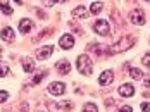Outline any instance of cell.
Listing matches in <instances>:
<instances>
[{
	"label": "cell",
	"mask_w": 150,
	"mask_h": 112,
	"mask_svg": "<svg viewBox=\"0 0 150 112\" xmlns=\"http://www.w3.org/2000/svg\"><path fill=\"white\" fill-rule=\"evenodd\" d=\"M133 43H135V38H133V36H124V38H121L117 43L107 47V52H109V54H121V52L131 48L133 47Z\"/></svg>",
	"instance_id": "1"
},
{
	"label": "cell",
	"mask_w": 150,
	"mask_h": 112,
	"mask_svg": "<svg viewBox=\"0 0 150 112\" xmlns=\"http://www.w3.org/2000/svg\"><path fill=\"white\" fill-rule=\"evenodd\" d=\"M76 66H78V71L81 74H86V76L91 74V71H93V62H91V59L88 55H79Z\"/></svg>",
	"instance_id": "2"
},
{
	"label": "cell",
	"mask_w": 150,
	"mask_h": 112,
	"mask_svg": "<svg viewBox=\"0 0 150 112\" xmlns=\"http://www.w3.org/2000/svg\"><path fill=\"white\" fill-rule=\"evenodd\" d=\"M129 21L135 24V26H143L145 24V12L142 9H135L131 14H129Z\"/></svg>",
	"instance_id": "3"
},
{
	"label": "cell",
	"mask_w": 150,
	"mask_h": 112,
	"mask_svg": "<svg viewBox=\"0 0 150 112\" xmlns=\"http://www.w3.org/2000/svg\"><path fill=\"white\" fill-rule=\"evenodd\" d=\"M52 52H54V45H45V47L38 48V50L35 52V55H36L40 61H45V59H48V57L52 55Z\"/></svg>",
	"instance_id": "4"
},
{
	"label": "cell",
	"mask_w": 150,
	"mask_h": 112,
	"mask_svg": "<svg viewBox=\"0 0 150 112\" xmlns=\"http://www.w3.org/2000/svg\"><path fill=\"white\" fill-rule=\"evenodd\" d=\"M93 30H95V33H98V35H102V36H105V35H109V30H110V26H109V23L107 21H97L95 24H93Z\"/></svg>",
	"instance_id": "5"
},
{
	"label": "cell",
	"mask_w": 150,
	"mask_h": 112,
	"mask_svg": "<svg viewBox=\"0 0 150 112\" xmlns=\"http://www.w3.org/2000/svg\"><path fill=\"white\" fill-rule=\"evenodd\" d=\"M59 43H60V48H64V50H69V48L74 47V36L67 33V35H64V36L59 40Z\"/></svg>",
	"instance_id": "6"
},
{
	"label": "cell",
	"mask_w": 150,
	"mask_h": 112,
	"mask_svg": "<svg viewBox=\"0 0 150 112\" xmlns=\"http://www.w3.org/2000/svg\"><path fill=\"white\" fill-rule=\"evenodd\" d=\"M48 92H50L52 95H62V93L66 92V85L60 83V81H54V83L48 86Z\"/></svg>",
	"instance_id": "7"
},
{
	"label": "cell",
	"mask_w": 150,
	"mask_h": 112,
	"mask_svg": "<svg viewBox=\"0 0 150 112\" xmlns=\"http://www.w3.org/2000/svg\"><path fill=\"white\" fill-rule=\"evenodd\" d=\"M55 69L59 71L60 74H67V73L71 71V64H69L67 59H62V61H59V62L55 64Z\"/></svg>",
	"instance_id": "8"
},
{
	"label": "cell",
	"mask_w": 150,
	"mask_h": 112,
	"mask_svg": "<svg viewBox=\"0 0 150 112\" xmlns=\"http://www.w3.org/2000/svg\"><path fill=\"white\" fill-rule=\"evenodd\" d=\"M114 80V74H112V71H104L102 74H100V78H98V85H102V86H107V85H110V81Z\"/></svg>",
	"instance_id": "9"
},
{
	"label": "cell",
	"mask_w": 150,
	"mask_h": 112,
	"mask_svg": "<svg viewBox=\"0 0 150 112\" xmlns=\"http://www.w3.org/2000/svg\"><path fill=\"white\" fill-rule=\"evenodd\" d=\"M119 95L121 97H133L135 95V88H133V85H128V83L121 85L119 86Z\"/></svg>",
	"instance_id": "10"
},
{
	"label": "cell",
	"mask_w": 150,
	"mask_h": 112,
	"mask_svg": "<svg viewBox=\"0 0 150 112\" xmlns=\"http://www.w3.org/2000/svg\"><path fill=\"white\" fill-rule=\"evenodd\" d=\"M19 30L23 35H26V33H30L33 30V21L31 19H21V23H19Z\"/></svg>",
	"instance_id": "11"
},
{
	"label": "cell",
	"mask_w": 150,
	"mask_h": 112,
	"mask_svg": "<svg viewBox=\"0 0 150 112\" xmlns=\"http://www.w3.org/2000/svg\"><path fill=\"white\" fill-rule=\"evenodd\" d=\"M74 17L78 19H85V17H88V11H86V7H83V5H79V7H76L73 9V12H71Z\"/></svg>",
	"instance_id": "12"
},
{
	"label": "cell",
	"mask_w": 150,
	"mask_h": 112,
	"mask_svg": "<svg viewBox=\"0 0 150 112\" xmlns=\"http://www.w3.org/2000/svg\"><path fill=\"white\" fill-rule=\"evenodd\" d=\"M0 38H2L4 42H14V30H11V28H4L2 33H0Z\"/></svg>",
	"instance_id": "13"
},
{
	"label": "cell",
	"mask_w": 150,
	"mask_h": 112,
	"mask_svg": "<svg viewBox=\"0 0 150 112\" xmlns=\"http://www.w3.org/2000/svg\"><path fill=\"white\" fill-rule=\"evenodd\" d=\"M23 67H24L26 73H33L35 71V64H33V61H31L30 57L28 59H23Z\"/></svg>",
	"instance_id": "14"
},
{
	"label": "cell",
	"mask_w": 150,
	"mask_h": 112,
	"mask_svg": "<svg viewBox=\"0 0 150 112\" xmlns=\"http://www.w3.org/2000/svg\"><path fill=\"white\" fill-rule=\"evenodd\" d=\"M0 11H2L4 14H7V16L12 14V9L9 7V2H7V0H0Z\"/></svg>",
	"instance_id": "15"
},
{
	"label": "cell",
	"mask_w": 150,
	"mask_h": 112,
	"mask_svg": "<svg viewBox=\"0 0 150 112\" xmlns=\"http://www.w3.org/2000/svg\"><path fill=\"white\" fill-rule=\"evenodd\" d=\"M102 9H104V4H102V2H93V4H91V7H90V12L97 16Z\"/></svg>",
	"instance_id": "16"
},
{
	"label": "cell",
	"mask_w": 150,
	"mask_h": 112,
	"mask_svg": "<svg viewBox=\"0 0 150 112\" xmlns=\"http://www.w3.org/2000/svg\"><path fill=\"white\" fill-rule=\"evenodd\" d=\"M129 76H131L133 80H142V78H143V73H142L138 67H131V69H129Z\"/></svg>",
	"instance_id": "17"
},
{
	"label": "cell",
	"mask_w": 150,
	"mask_h": 112,
	"mask_svg": "<svg viewBox=\"0 0 150 112\" xmlns=\"http://www.w3.org/2000/svg\"><path fill=\"white\" fill-rule=\"evenodd\" d=\"M57 107H60V109H66V111H71V109H73V102L64 100V102H59V105H57Z\"/></svg>",
	"instance_id": "18"
},
{
	"label": "cell",
	"mask_w": 150,
	"mask_h": 112,
	"mask_svg": "<svg viewBox=\"0 0 150 112\" xmlns=\"http://www.w3.org/2000/svg\"><path fill=\"white\" fill-rule=\"evenodd\" d=\"M9 74V66L4 64V62H0V78H4V76H7Z\"/></svg>",
	"instance_id": "19"
},
{
	"label": "cell",
	"mask_w": 150,
	"mask_h": 112,
	"mask_svg": "<svg viewBox=\"0 0 150 112\" xmlns=\"http://www.w3.org/2000/svg\"><path fill=\"white\" fill-rule=\"evenodd\" d=\"M83 112H98V109H97L95 104H86V105L83 107Z\"/></svg>",
	"instance_id": "20"
},
{
	"label": "cell",
	"mask_w": 150,
	"mask_h": 112,
	"mask_svg": "<svg viewBox=\"0 0 150 112\" xmlns=\"http://www.w3.org/2000/svg\"><path fill=\"white\" fill-rule=\"evenodd\" d=\"M43 76H45L43 73H40V74H36V76H35V80H33V85H36V83H40V81L43 80Z\"/></svg>",
	"instance_id": "21"
},
{
	"label": "cell",
	"mask_w": 150,
	"mask_h": 112,
	"mask_svg": "<svg viewBox=\"0 0 150 112\" xmlns=\"http://www.w3.org/2000/svg\"><path fill=\"white\" fill-rule=\"evenodd\" d=\"M143 66L150 67V52L149 54H145V57H143Z\"/></svg>",
	"instance_id": "22"
},
{
	"label": "cell",
	"mask_w": 150,
	"mask_h": 112,
	"mask_svg": "<svg viewBox=\"0 0 150 112\" xmlns=\"http://www.w3.org/2000/svg\"><path fill=\"white\" fill-rule=\"evenodd\" d=\"M55 2H66V0H43V4H45L47 7H50V5H54Z\"/></svg>",
	"instance_id": "23"
},
{
	"label": "cell",
	"mask_w": 150,
	"mask_h": 112,
	"mask_svg": "<svg viewBox=\"0 0 150 112\" xmlns=\"http://www.w3.org/2000/svg\"><path fill=\"white\" fill-rule=\"evenodd\" d=\"M7 98H9V93H7V92H0V104L5 102Z\"/></svg>",
	"instance_id": "24"
},
{
	"label": "cell",
	"mask_w": 150,
	"mask_h": 112,
	"mask_svg": "<svg viewBox=\"0 0 150 112\" xmlns=\"http://www.w3.org/2000/svg\"><path fill=\"white\" fill-rule=\"evenodd\" d=\"M119 112H133V109L129 105H122V107H119Z\"/></svg>",
	"instance_id": "25"
},
{
	"label": "cell",
	"mask_w": 150,
	"mask_h": 112,
	"mask_svg": "<svg viewBox=\"0 0 150 112\" xmlns=\"http://www.w3.org/2000/svg\"><path fill=\"white\" fill-rule=\"evenodd\" d=\"M142 111H150V104H142Z\"/></svg>",
	"instance_id": "26"
},
{
	"label": "cell",
	"mask_w": 150,
	"mask_h": 112,
	"mask_svg": "<svg viewBox=\"0 0 150 112\" xmlns=\"http://www.w3.org/2000/svg\"><path fill=\"white\" fill-rule=\"evenodd\" d=\"M145 86H150V76L149 78H145Z\"/></svg>",
	"instance_id": "27"
},
{
	"label": "cell",
	"mask_w": 150,
	"mask_h": 112,
	"mask_svg": "<svg viewBox=\"0 0 150 112\" xmlns=\"http://www.w3.org/2000/svg\"><path fill=\"white\" fill-rule=\"evenodd\" d=\"M16 4H23V2H21V0H14Z\"/></svg>",
	"instance_id": "28"
},
{
	"label": "cell",
	"mask_w": 150,
	"mask_h": 112,
	"mask_svg": "<svg viewBox=\"0 0 150 112\" xmlns=\"http://www.w3.org/2000/svg\"><path fill=\"white\" fill-rule=\"evenodd\" d=\"M149 2H150V0H149Z\"/></svg>",
	"instance_id": "29"
}]
</instances>
